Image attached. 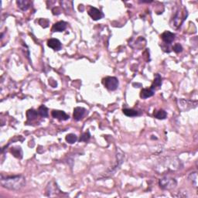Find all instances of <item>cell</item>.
Instances as JSON below:
<instances>
[{"mask_svg": "<svg viewBox=\"0 0 198 198\" xmlns=\"http://www.w3.org/2000/svg\"><path fill=\"white\" fill-rule=\"evenodd\" d=\"M1 184L5 188L12 190H19L25 186L26 179L23 176L16 175V176H1Z\"/></svg>", "mask_w": 198, "mask_h": 198, "instance_id": "1", "label": "cell"}, {"mask_svg": "<svg viewBox=\"0 0 198 198\" xmlns=\"http://www.w3.org/2000/svg\"><path fill=\"white\" fill-rule=\"evenodd\" d=\"M160 187L163 190H171L176 186V180L170 176H164L160 180Z\"/></svg>", "mask_w": 198, "mask_h": 198, "instance_id": "2", "label": "cell"}, {"mask_svg": "<svg viewBox=\"0 0 198 198\" xmlns=\"http://www.w3.org/2000/svg\"><path fill=\"white\" fill-rule=\"evenodd\" d=\"M103 84L108 90L115 91L118 88L119 81L115 77H107L103 79Z\"/></svg>", "mask_w": 198, "mask_h": 198, "instance_id": "3", "label": "cell"}, {"mask_svg": "<svg viewBox=\"0 0 198 198\" xmlns=\"http://www.w3.org/2000/svg\"><path fill=\"white\" fill-rule=\"evenodd\" d=\"M88 15L94 20L101 19L104 16L103 13L95 7H90V9L88 10Z\"/></svg>", "mask_w": 198, "mask_h": 198, "instance_id": "4", "label": "cell"}, {"mask_svg": "<svg viewBox=\"0 0 198 198\" xmlns=\"http://www.w3.org/2000/svg\"><path fill=\"white\" fill-rule=\"evenodd\" d=\"M51 115L54 119H57L60 121H64L69 119L68 115L66 114L63 111H60V110H54L51 112Z\"/></svg>", "mask_w": 198, "mask_h": 198, "instance_id": "5", "label": "cell"}, {"mask_svg": "<svg viewBox=\"0 0 198 198\" xmlns=\"http://www.w3.org/2000/svg\"><path fill=\"white\" fill-rule=\"evenodd\" d=\"M47 46L55 51H60L62 47V44H61V43H60V40H57V39H54V38L48 40Z\"/></svg>", "mask_w": 198, "mask_h": 198, "instance_id": "6", "label": "cell"}, {"mask_svg": "<svg viewBox=\"0 0 198 198\" xmlns=\"http://www.w3.org/2000/svg\"><path fill=\"white\" fill-rule=\"evenodd\" d=\"M162 40L167 44H170L173 43L175 39V34L170 31H165L161 36Z\"/></svg>", "mask_w": 198, "mask_h": 198, "instance_id": "7", "label": "cell"}, {"mask_svg": "<svg viewBox=\"0 0 198 198\" xmlns=\"http://www.w3.org/2000/svg\"><path fill=\"white\" fill-rule=\"evenodd\" d=\"M85 108H82V107H77L74 109V114L73 118L75 120L79 121L84 117V114H85Z\"/></svg>", "mask_w": 198, "mask_h": 198, "instance_id": "8", "label": "cell"}, {"mask_svg": "<svg viewBox=\"0 0 198 198\" xmlns=\"http://www.w3.org/2000/svg\"><path fill=\"white\" fill-rule=\"evenodd\" d=\"M67 28V22H63V21H60L57 22L53 26L52 31L53 32H63Z\"/></svg>", "mask_w": 198, "mask_h": 198, "instance_id": "9", "label": "cell"}, {"mask_svg": "<svg viewBox=\"0 0 198 198\" xmlns=\"http://www.w3.org/2000/svg\"><path fill=\"white\" fill-rule=\"evenodd\" d=\"M154 91L153 89L152 88H144L141 91V93H140V97L143 99H146V98H150V97L153 96Z\"/></svg>", "mask_w": 198, "mask_h": 198, "instance_id": "10", "label": "cell"}, {"mask_svg": "<svg viewBox=\"0 0 198 198\" xmlns=\"http://www.w3.org/2000/svg\"><path fill=\"white\" fill-rule=\"evenodd\" d=\"M16 3H17L18 7L20 10H22V11H26L30 7V5H31V2L27 1V0H19V1L16 2Z\"/></svg>", "mask_w": 198, "mask_h": 198, "instance_id": "11", "label": "cell"}, {"mask_svg": "<svg viewBox=\"0 0 198 198\" xmlns=\"http://www.w3.org/2000/svg\"><path fill=\"white\" fill-rule=\"evenodd\" d=\"M11 152L15 157H16V158L21 159L22 157V149H21V148L19 147V146L12 148Z\"/></svg>", "mask_w": 198, "mask_h": 198, "instance_id": "12", "label": "cell"}, {"mask_svg": "<svg viewBox=\"0 0 198 198\" xmlns=\"http://www.w3.org/2000/svg\"><path fill=\"white\" fill-rule=\"evenodd\" d=\"M124 114L125 115L128 117H135V116H137L139 115V112L133 109H129V108H125V109L122 110Z\"/></svg>", "mask_w": 198, "mask_h": 198, "instance_id": "13", "label": "cell"}, {"mask_svg": "<svg viewBox=\"0 0 198 198\" xmlns=\"http://www.w3.org/2000/svg\"><path fill=\"white\" fill-rule=\"evenodd\" d=\"M161 84H162L161 76H160V75H159V74H156V76H155V80H154L153 84H152V86H151L150 88L153 89V90H154V88H155V87H160V86L161 85Z\"/></svg>", "mask_w": 198, "mask_h": 198, "instance_id": "14", "label": "cell"}, {"mask_svg": "<svg viewBox=\"0 0 198 198\" xmlns=\"http://www.w3.org/2000/svg\"><path fill=\"white\" fill-rule=\"evenodd\" d=\"M38 114L40 115L41 117L46 118L48 116V109L45 105H41L38 109Z\"/></svg>", "mask_w": 198, "mask_h": 198, "instance_id": "15", "label": "cell"}, {"mask_svg": "<svg viewBox=\"0 0 198 198\" xmlns=\"http://www.w3.org/2000/svg\"><path fill=\"white\" fill-rule=\"evenodd\" d=\"M66 141L68 143H70V144H73V143H76L78 141V136L75 134H68L66 136Z\"/></svg>", "mask_w": 198, "mask_h": 198, "instance_id": "16", "label": "cell"}, {"mask_svg": "<svg viewBox=\"0 0 198 198\" xmlns=\"http://www.w3.org/2000/svg\"><path fill=\"white\" fill-rule=\"evenodd\" d=\"M167 112L163 110H159L158 111H156V113H154V116L155 118H156L157 119H165L167 118Z\"/></svg>", "mask_w": 198, "mask_h": 198, "instance_id": "17", "label": "cell"}, {"mask_svg": "<svg viewBox=\"0 0 198 198\" xmlns=\"http://www.w3.org/2000/svg\"><path fill=\"white\" fill-rule=\"evenodd\" d=\"M38 111H35L34 109H30L27 111V118H28L29 120H33V119H35L36 118L38 115Z\"/></svg>", "mask_w": 198, "mask_h": 198, "instance_id": "18", "label": "cell"}, {"mask_svg": "<svg viewBox=\"0 0 198 198\" xmlns=\"http://www.w3.org/2000/svg\"><path fill=\"white\" fill-rule=\"evenodd\" d=\"M90 137H91V135H90V133H89V131L84 132V133L81 135V138H80V141L87 142V141H88L89 139H90Z\"/></svg>", "mask_w": 198, "mask_h": 198, "instance_id": "19", "label": "cell"}, {"mask_svg": "<svg viewBox=\"0 0 198 198\" xmlns=\"http://www.w3.org/2000/svg\"><path fill=\"white\" fill-rule=\"evenodd\" d=\"M173 51H174L176 53L182 52V51H183L182 46H181L180 43H176V44L173 46Z\"/></svg>", "mask_w": 198, "mask_h": 198, "instance_id": "20", "label": "cell"}]
</instances>
